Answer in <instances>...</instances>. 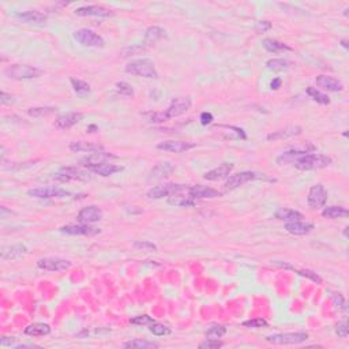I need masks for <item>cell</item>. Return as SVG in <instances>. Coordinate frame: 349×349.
Here are the masks:
<instances>
[{
  "label": "cell",
  "mask_w": 349,
  "mask_h": 349,
  "mask_svg": "<svg viewBox=\"0 0 349 349\" xmlns=\"http://www.w3.org/2000/svg\"><path fill=\"white\" fill-rule=\"evenodd\" d=\"M191 98L190 97H179L174 98L172 104L169 105L168 109H165L164 112H154V114H146L149 116V120L154 123H161V121L168 120L172 117H177L180 115L186 114L188 109L191 108Z\"/></svg>",
  "instance_id": "1"
},
{
  "label": "cell",
  "mask_w": 349,
  "mask_h": 349,
  "mask_svg": "<svg viewBox=\"0 0 349 349\" xmlns=\"http://www.w3.org/2000/svg\"><path fill=\"white\" fill-rule=\"evenodd\" d=\"M341 42H343V45L345 47V48H348V45H347V41H345V40H344V41H341Z\"/></svg>",
  "instance_id": "58"
},
{
  "label": "cell",
  "mask_w": 349,
  "mask_h": 349,
  "mask_svg": "<svg viewBox=\"0 0 349 349\" xmlns=\"http://www.w3.org/2000/svg\"><path fill=\"white\" fill-rule=\"evenodd\" d=\"M124 348H137V349H146V348H158V344L150 343V341H144V340H131L128 343L123 344Z\"/></svg>",
  "instance_id": "39"
},
{
  "label": "cell",
  "mask_w": 349,
  "mask_h": 349,
  "mask_svg": "<svg viewBox=\"0 0 349 349\" xmlns=\"http://www.w3.org/2000/svg\"><path fill=\"white\" fill-rule=\"evenodd\" d=\"M54 112L55 108H52V107H37V108H30L28 111V114L33 117H44V116H49Z\"/></svg>",
  "instance_id": "40"
},
{
  "label": "cell",
  "mask_w": 349,
  "mask_h": 349,
  "mask_svg": "<svg viewBox=\"0 0 349 349\" xmlns=\"http://www.w3.org/2000/svg\"><path fill=\"white\" fill-rule=\"evenodd\" d=\"M75 14L79 17H98V18H107L111 17L114 12L101 6H86L79 7L75 10Z\"/></svg>",
  "instance_id": "20"
},
{
  "label": "cell",
  "mask_w": 349,
  "mask_h": 349,
  "mask_svg": "<svg viewBox=\"0 0 349 349\" xmlns=\"http://www.w3.org/2000/svg\"><path fill=\"white\" fill-rule=\"evenodd\" d=\"M14 343H15V338L14 337H3L0 340L1 347H8V345H12Z\"/></svg>",
  "instance_id": "54"
},
{
  "label": "cell",
  "mask_w": 349,
  "mask_h": 349,
  "mask_svg": "<svg viewBox=\"0 0 349 349\" xmlns=\"http://www.w3.org/2000/svg\"><path fill=\"white\" fill-rule=\"evenodd\" d=\"M243 326L251 327V329H261V327H267V322L265 319H251V320L243 322Z\"/></svg>",
  "instance_id": "45"
},
{
  "label": "cell",
  "mask_w": 349,
  "mask_h": 349,
  "mask_svg": "<svg viewBox=\"0 0 349 349\" xmlns=\"http://www.w3.org/2000/svg\"><path fill=\"white\" fill-rule=\"evenodd\" d=\"M308 340L307 333L296 331V333H280L266 337V341L273 345H293V344H301Z\"/></svg>",
  "instance_id": "5"
},
{
  "label": "cell",
  "mask_w": 349,
  "mask_h": 349,
  "mask_svg": "<svg viewBox=\"0 0 349 349\" xmlns=\"http://www.w3.org/2000/svg\"><path fill=\"white\" fill-rule=\"evenodd\" d=\"M123 169L124 168H123V167H120V165L104 163V164H101V165H98V167H94V168L89 169V171H91L93 174H100V176L107 177V176H111V174H117V172H121Z\"/></svg>",
  "instance_id": "30"
},
{
  "label": "cell",
  "mask_w": 349,
  "mask_h": 349,
  "mask_svg": "<svg viewBox=\"0 0 349 349\" xmlns=\"http://www.w3.org/2000/svg\"><path fill=\"white\" fill-rule=\"evenodd\" d=\"M165 36V30L158 28V26H151L146 30L145 34V44L146 45H154L157 41H160Z\"/></svg>",
  "instance_id": "32"
},
{
  "label": "cell",
  "mask_w": 349,
  "mask_h": 349,
  "mask_svg": "<svg viewBox=\"0 0 349 349\" xmlns=\"http://www.w3.org/2000/svg\"><path fill=\"white\" fill-rule=\"evenodd\" d=\"M63 233L74 236H96L98 235L101 231L94 227H90L89 224H81V225H66L60 228Z\"/></svg>",
  "instance_id": "14"
},
{
  "label": "cell",
  "mask_w": 349,
  "mask_h": 349,
  "mask_svg": "<svg viewBox=\"0 0 349 349\" xmlns=\"http://www.w3.org/2000/svg\"><path fill=\"white\" fill-rule=\"evenodd\" d=\"M109 158H115V156L104 150L94 151V153H90V154H87V156L84 157V158H81V160H79V165H82V167L87 169H91L94 168V167H98V165L104 164L107 160H109Z\"/></svg>",
  "instance_id": "13"
},
{
  "label": "cell",
  "mask_w": 349,
  "mask_h": 349,
  "mask_svg": "<svg viewBox=\"0 0 349 349\" xmlns=\"http://www.w3.org/2000/svg\"><path fill=\"white\" fill-rule=\"evenodd\" d=\"M232 169H233V164L224 163V164H221L220 167L211 169V171H209L207 174H205L204 179H205V180H209V181L221 180V179L228 177L229 174H231V172H232Z\"/></svg>",
  "instance_id": "22"
},
{
  "label": "cell",
  "mask_w": 349,
  "mask_h": 349,
  "mask_svg": "<svg viewBox=\"0 0 349 349\" xmlns=\"http://www.w3.org/2000/svg\"><path fill=\"white\" fill-rule=\"evenodd\" d=\"M317 85L319 87L325 89L327 91H343L344 85L341 81L329 77V75H319L317 77Z\"/></svg>",
  "instance_id": "23"
},
{
  "label": "cell",
  "mask_w": 349,
  "mask_h": 349,
  "mask_svg": "<svg viewBox=\"0 0 349 349\" xmlns=\"http://www.w3.org/2000/svg\"><path fill=\"white\" fill-rule=\"evenodd\" d=\"M336 334L338 337L341 338H347L349 334V329H348V323L347 322H341L336 326Z\"/></svg>",
  "instance_id": "49"
},
{
  "label": "cell",
  "mask_w": 349,
  "mask_h": 349,
  "mask_svg": "<svg viewBox=\"0 0 349 349\" xmlns=\"http://www.w3.org/2000/svg\"><path fill=\"white\" fill-rule=\"evenodd\" d=\"M71 262L61 258H41L37 261V266L45 271H64L71 267Z\"/></svg>",
  "instance_id": "10"
},
{
  "label": "cell",
  "mask_w": 349,
  "mask_h": 349,
  "mask_svg": "<svg viewBox=\"0 0 349 349\" xmlns=\"http://www.w3.org/2000/svg\"><path fill=\"white\" fill-rule=\"evenodd\" d=\"M306 154H308V149H306V147H303V149H292V150L285 151V153H283L281 156H278L277 163L278 164L295 163L297 158L306 156Z\"/></svg>",
  "instance_id": "28"
},
{
  "label": "cell",
  "mask_w": 349,
  "mask_h": 349,
  "mask_svg": "<svg viewBox=\"0 0 349 349\" xmlns=\"http://www.w3.org/2000/svg\"><path fill=\"white\" fill-rule=\"evenodd\" d=\"M274 265H278V266H281V267H287V269H292V270H295L296 273H299L300 276H303V277H307V278H310V280H313V281H315V283H318V284H320L322 283V278L319 277L318 274L317 273H314V271H311V270H297V269H295V267H292V266H289V265H285V263H280L278 261H274L273 262Z\"/></svg>",
  "instance_id": "37"
},
{
  "label": "cell",
  "mask_w": 349,
  "mask_h": 349,
  "mask_svg": "<svg viewBox=\"0 0 349 349\" xmlns=\"http://www.w3.org/2000/svg\"><path fill=\"white\" fill-rule=\"evenodd\" d=\"M176 171V167L174 164L169 163V161H161V163L156 164L151 171L149 172V176H147V181L149 183H154V181H160L164 180L165 177H168L171 174H174Z\"/></svg>",
  "instance_id": "9"
},
{
  "label": "cell",
  "mask_w": 349,
  "mask_h": 349,
  "mask_svg": "<svg viewBox=\"0 0 349 349\" xmlns=\"http://www.w3.org/2000/svg\"><path fill=\"white\" fill-rule=\"evenodd\" d=\"M307 94L313 98L314 101H317L318 104H322V105H327V104H330V98L326 96V94H323V93H320L319 90H317V89L313 87V86H308L307 87Z\"/></svg>",
  "instance_id": "38"
},
{
  "label": "cell",
  "mask_w": 349,
  "mask_h": 349,
  "mask_svg": "<svg viewBox=\"0 0 349 349\" xmlns=\"http://www.w3.org/2000/svg\"><path fill=\"white\" fill-rule=\"evenodd\" d=\"M333 301H334L336 307L344 308V310H347V307H345V301H344V297L341 295H340V293H336V295L333 296Z\"/></svg>",
  "instance_id": "51"
},
{
  "label": "cell",
  "mask_w": 349,
  "mask_h": 349,
  "mask_svg": "<svg viewBox=\"0 0 349 349\" xmlns=\"http://www.w3.org/2000/svg\"><path fill=\"white\" fill-rule=\"evenodd\" d=\"M266 66L269 70H273V71H283V70L288 68V61L284 60V59H273V60L267 61Z\"/></svg>",
  "instance_id": "42"
},
{
  "label": "cell",
  "mask_w": 349,
  "mask_h": 349,
  "mask_svg": "<svg viewBox=\"0 0 349 349\" xmlns=\"http://www.w3.org/2000/svg\"><path fill=\"white\" fill-rule=\"evenodd\" d=\"M15 17L26 22V24H44L47 21V15L42 14L40 11H25V12H17Z\"/></svg>",
  "instance_id": "25"
},
{
  "label": "cell",
  "mask_w": 349,
  "mask_h": 349,
  "mask_svg": "<svg viewBox=\"0 0 349 349\" xmlns=\"http://www.w3.org/2000/svg\"><path fill=\"white\" fill-rule=\"evenodd\" d=\"M70 82H71L72 85V89H74V91L78 94L79 97H87L89 94H90V86H89V84H86L85 81H81V79H77V78H71L70 79Z\"/></svg>",
  "instance_id": "36"
},
{
  "label": "cell",
  "mask_w": 349,
  "mask_h": 349,
  "mask_svg": "<svg viewBox=\"0 0 349 349\" xmlns=\"http://www.w3.org/2000/svg\"><path fill=\"white\" fill-rule=\"evenodd\" d=\"M295 167L300 171H311V169H322L329 167L331 164V158L323 154H306V156L297 158L295 163Z\"/></svg>",
  "instance_id": "4"
},
{
  "label": "cell",
  "mask_w": 349,
  "mask_h": 349,
  "mask_svg": "<svg viewBox=\"0 0 349 349\" xmlns=\"http://www.w3.org/2000/svg\"><path fill=\"white\" fill-rule=\"evenodd\" d=\"M301 134V127L299 126H292L288 128H284V130H278L267 135V141H280V139L291 138L293 135H299Z\"/></svg>",
  "instance_id": "27"
},
{
  "label": "cell",
  "mask_w": 349,
  "mask_h": 349,
  "mask_svg": "<svg viewBox=\"0 0 349 349\" xmlns=\"http://www.w3.org/2000/svg\"><path fill=\"white\" fill-rule=\"evenodd\" d=\"M211 121H213V115L211 114H209V112H204V114L201 115V123H202L204 126L210 124Z\"/></svg>",
  "instance_id": "52"
},
{
  "label": "cell",
  "mask_w": 349,
  "mask_h": 349,
  "mask_svg": "<svg viewBox=\"0 0 349 349\" xmlns=\"http://www.w3.org/2000/svg\"><path fill=\"white\" fill-rule=\"evenodd\" d=\"M276 217L278 220H283V221H287V223H292V221H300L301 218H304L301 213L296 210H292V209H280L276 213Z\"/></svg>",
  "instance_id": "34"
},
{
  "label": "cell",
  "mask_w": 349,
  "mask_h": 349,
  "mask_svg": "<svg viewBox=\"0 0 349 349\" xmlns=\"http://www.w3.org/2000/svg\"><path fill=\"white\" fill-rule=\"evenodd\" d=\"M103 218V210L97 206H86L78 213V221L82 224H93Z\"/></svg>",
  "instance_id": "16"
},
{
  "label": "cell",
  "mask_w": 349,
  "mask_h": 349,
  "mask_svg": "<svg viewBox=\"0 0 349 349\" xmlns=\"http://www.w3.org/2000/svg\"><path fill=\"white\" fill-rule=\"evenodd\" d=\"M271 28V24L269 22V21H261L258 24V26H257V30L258 31H266L269 30Z\"/></svg>",
  "instance_id": "53"
},
{
  "label": "cell",
  "mask_w": 349,
  "mask_h": 349,
  "mask_svg": "<svg viewBox=\"0 0 349 349\" xmlns=\"http://www.w3.org/2000/svg\"><path fill=\"white\" fill-rule=\"evenodd\" d=\"M134 247L139 248V250H144V251H156L157 250V247L150 241H135Z\"/></svg>",
  "instance_id": "48"
},
{
  "label": "cell",
  "mask_w": 349,
  "mask_h": 349,
  "mask_svg": "<svg viewBox=\"0 0 349 349\" xmlns=\"http://www.w3.org/2000/svg\"><path fill=\"white\" fill-rule=\"evenodd\" d=\"M153 322H154V319L149 317V315H139V317H135V318L131 319L133 325H151Z\"/></svg>",
  "instance_id": "46"
},
{
  "label": "cell",
  "mask_w": 349,
  "mask_h": 349,
  "mask_svg": "<svg viewBox=\"0 0 349 349\" xmlns=\"http://www.w3.org/2000/svg\"><path fill=\"white\" fill-rule=\"evenodd\" d=\"M195 147V145L184 141H165L157 145V149L164 151H171V153H183V151L190 150Z\"/></svg>",
  "instance_id": "18"
},
{
  "label": "cell",
  "mask_w": 349,
  "mask_h": 349,
  "mask_svg": "<svg viewBox=\"0 0 349 349\" xmlns=\"http://www.w3.org/2000/svg\"><path fill=\"white\" fill-rule=\"evenodd\" d=\"M188 194L193 197L194 199H206V198H218V197H221L223 194L220 193V191H217V190H214V188H211V187H207V186H201V184H198V186H193V187H188Z\"/></svg>",
  "instance_id": "19"
},
{
  "label": "cell",
  "mask_w": 349,
  "mask_h": 349,
  "mask_svg": "<svg viewBox=\"0 0 349 349\" xmlns=\"http://www.w3.org/2000/svg\"><path fill=\"white\" fill-rule=\"evenodd\" d=\"M72 37L77 40V41L84 45V47H93V48H101L104 47V38L101 36L96 34L93 30L89 29H79V30L74 31Z\"/></svg>",
  "instance_id": "6"
},
{
  "label": "cell",
  "mask_w": 349,
  "mask_h": 349,
  "mask_svg": "<svg viewBox=\"0 0 349 349\" xmlns=\"http://www.w3.org/2000/svg\"><path fill=\"white\" fill-rule=\"evenodd\" d=\"M224 344L221 343V341H218L217 338H209V340H206V341H204V343L199 344V348L201 349H217V348H221Z\"/></svg>",
  "instance_id": "44"
},
{
  "label": "cell",
  "mask_w": 349,
  "mask_h": 349,
  "mask_svg": "<svg viewBox=\"0 0 349 349\" xmlns=\"http://www.w3.org/2000/svg\"><path fill=\"white\" fill-rule=\"evenodd\" d=\"M280 86H281V79L280 78H276L270 84L271 90H277V89H280Z\"/></svg>",
  "instance_id": "55"
},
{
  "label": "cell",
  "mask_w": 349,
  "mask_h": 349,
  "mask_svg": "<svg viewBox=\"0 0 349 349\" xmlns=\"http://www.w3.org/2000/svg\"><path fill=\"white\" fill-rule=\"evenodd\" d=\"M103 149V145L90 144V142H84V141L72 142L70 145V150L74 153H94V151H100Z\"/></svg>",
  "instance_id": "26"
},
{
  "label": "cell",
  "mask_w": 349,
  "mask_h": 349,
  "mask_svg": "<svg viewBox=\"0 0 349 349\" xmlns=\"http://www.w3.org/2000/svg\"><path fill=\"white\" fill-rule=\"evenodd\" d=\"M44 71L41 68L34 66H28V64H12L8 66L4 70V75L7 78L15 79V81H22V79H33L41 77Z\"/></svg>",
  "instance_id": "3"
},
{
  "label": "cell",
  "mask_w": 349,
  "mask_h": 349,
  "mask_svg": "<svg viewBox=\"0 0 349 349\" xmlns=\"http://www.w3.org/2000/svg\"><path fill=\"white\" fill-rule=\"evenodd\" d=\"M28 195H30L33 198L38 199H52V198H64L70 197V193L63 190L60 187L56 186H47V187H37L31 188L28 191Z\"/></svg>",
  "instance_id": "7"
},
{
  "label": "cell",
  "mask_w": 349,
  "mask_h": 349,
  "mask_svg": "<svg viewBox=\"0 0 349 349\" xmlns=\"http://www.w3.org/2000/svg\"><path fill=\"white\" fill-rule=\"evenodd\" d=\"M285 229L287 232H289L291 235L303 236L310 233L314 229V225L310 223H304V221H292V223L285 224Z\"/></svg>",
  "instance_id": "24"
},
{
  "label": "cell",
  "mask_w": 349,
  "mask_h": 349,
  "mask_svg": "<svg viewBox=\"0 0 349 349\" xmlns=\"http://www.w3.org/2000/svg\"><path fill=\"white\" fill-rule=\"evenodd\" d=\"M327 201V193L322 184H315L310 188L307 195V204L311 209H319Z\"/></svg>",
  "instance_id": "11"
},
{
  "label": "cell",
  "mask_w": 349,
  "mask_h": 349,
  "mask_svg": "<svg viewBox=\"0 0 349 349\" xmlns=\"http://www.w3.org/2000/svg\"><path fill=\"white\" fill-rule=\"evenodd\" d=\"M188 190V187L184 184H174V183H167V184H160L150 188L147 191V198L150 199H161L164 197H171L176 193L180 191H186Z\"/></svg>",
  "instance_id": "8"
},
{
  "label": "cell",
  "mask_w": 349,
  "mask_h": 349,
  "mask_svg": "<svg viewBox=\"0 0 349 349\" xmlns=\"http://www.w3.org/2000/svg\"><path fill=\"white\" fill-rule=\"evenodd\" d=\"M82 117H84V114H81V112H68V114L60 115L55 120V126L59 130H68L82 120Z\"/></svg>",
  "instance_id": "17"
},
{
  "label": "cell",
  "mask_w": 349,
  "mask_h": 349,
  "mask_svg": "<svg viewBox=\"0 0 349 349\" xmlns=\"http://www.w3.org/2000/svg\"><path fill=\"white\" fill-rule=\"evenodd\" d=\"M149 330H150L154 336H168V334H171V329H169L168 326L163 325V323H156V322L151 323Z\"/></svg>",
  "instance_id": "43"
},
{
  "label": "cell",
  "mask_w": 349,
  "mask_h": 349,
  "mask_svg": "<svg viewBox=\"0 0 349 349\" xmlns=\"http://www.w3.org/2000/svg\"><path fill=\"white\" fill-rule=\"evenodd\" d=\"M180 193H176V194H174V195H171V197H169V199H168L169 205L179 206V207H188V206L195 205V199H194L193 197L190 195V194L183 195V194H180Z\"/></svg>",
  "instance_id": "29"
},
{
  "label": "cell",
  "mask_w": 349,
  "mask_h": 349,
  "mask_svg": "<svg viewBox=\"0 0 349 349\" xmlns=\"http://www.w3.org/2000/svg\"><path fill=\"white\" fill-rule=\"evenodd\" d=\"M124 71L131 75L144 77V78H157L158 72L156 70L154 63L150 59H137L127 63Z\"/></svg>",
  "instance_id": "2"
},
{
  "label": "cell",
  "mask_w": 349,
  "mask_h": 349,
  "mask_svg": "<svg viewBox=\"0 0 349 349\" xmlns=\"http://www.w3.org/2000/svg\"><path fill=\"white\" fill-rule=\"evenodd\" d=\"M17 349H22V348H36V345H18L15 347Z\"/></svg>",
  "instance_id": "56"
},
{
  "label": "cell",
  "mask_w": 349,
  "mask_h": 349,
  "mask_svg": "<svg viewBox=\"0 0 349 349\" xmlns=\"http://www.w3.org/2000/svg\"><path fill=\"white\" fill-rule=\"evenodd\" d=\"M225 333H227V327L225 326L216 325L211 326L210 329H207L205 334L207 338H221L223 336H225Z\"/></svg>",
  "instance_id": "41"
},
{
  "label": "cell",
  "mask_w": 349,
  "mask_h": 349,
  "mask_svg": "<svg viewBox=\"0 0 349 349\" xmlns=\"http://www.w3.org/2000/svg\"><path fill=\"white\" fill-rule=\"evenodd\" d=\"M258 177L259 174H255V172H250V171L239 172V174L229 176V179L225 183V187L228 190H233V188H237V187L244 186L246 183L254 180V179H258Z\"/></svg>",
  "instance_id": "15"
},
{
  "label": "cell",
  "mask_w": 349,
  "mask_h": 349,
  "mask_svg": "<svg viewBox=\"0 0 349 349\" xmlns=\"http://www.w3.org/2000/svg\"><path fill=\"white\" fill-rule=\"evenodd\" d=\"M14 101H15V100H14V97H12L11 94H8L6 91H1V94H0V103L3 104V105H11Z\"/></svg>",
  "instance_id": "50"
},
{
  "label": "cell",
  "mask_w": 349,
  "mask_h": 349,
  "mask_svg": "<svg viewBox=\"0 0 349 349\" xmlns=\"http://www.w3.org/2000/svg\"><path fill=\"white\" fill-rule=\"evenodd\" d=\"M116 87H117V90H119L120 94H124V96H133L134 94L133 86L130 84H127V82H117Z\"/></svg>",
  "instance_id": "47"
},
{
  "label": "cell",
  "mask_w": 349,
  "mask_h": 349,
  "mask_svg": "<svg viewBox=\"0 0 349 349\" xmlns=\"http://www.w3.org/2000/svg\"><path fill=\"white\" fill-rule=\"evenodd\" d=\"M49 333H51V327L47 323H31L25 329V334L30 337L48 336Z\"/></svg>",
  "instance_id": "31"
},
{
  "label": "cell",
  "mask_w": 349,
  "mask_h": 349,
  "mask_svg": "<svg viewBox=\"0 0 349 349\" xmlns=\"http://www.w3.org/2000/svg\"><path fill=\"white\" fill-rule=\"evenodd\" d=\"M344 235H345V237L348 236V228H345L344 229Z\"/></svg>",
  "instance_id": "57"
},
{
  "label": "cell",
  "mask_w": 349,
  "mask_h": 349,
  "mask_svg": "<svg viewBox=\"0 0 349 349\" xmlns=\"http://www.w3.org/2000/svg\"><path fill=\"white\" fill-rule=\"evenodd\" d=\"M28 254V248L24 244H12L1 248V258L4 261H19Z\"/></svg>",
  "instance_id": "21"
},
{
  "label": "cell",
  "mask_w": 349,
  "mask_h": 349,
  "mask_svg": "<svg viewBox=\"0 0 349 349\" xmlns=\"http://www.w3.org/2000/svg\"><path fill=\"white\" fill-rule=\"evenodd\" d=\"M322 216L326 217V218H343V217H348L349 211L343 207V206H327L323 209L322 211Z\"/></svg>",
  "instance_id": "33"
},
{
  "label": "cell",
  "mask_w": 349,
  "mask_h": 349,
  "mask_svg": "<svg viewBox=\"0 0 349 349\" xmlns=\"http://www.w3.org/2000/svg\"><path fill=\"white\" fill-rule=\"evenodd\" d=\"M263 48L271 52V54H280L284 51H291V47H288L287 44L277 41V40H273V38H266L263 41Z\"/></svg>",
  "instance_id": "35"
},
{
  "label": "cell",
  "mask_w": 349,
  "mask_h": 349,
  "mask_svg": "<svg viewBox=\"0 0 349 349\" xmlns=\"http://www.w3.org/2000/svg\"><path fill=\"white\" fill-rule=\"evenodd\" d=\"M55 180L59 181H70V180H89L90 176L89 174H86L81 169L75 168V167H67V168H61L59 174H55L54 176Z\"/></svg>",
  "instance_id": "12"
}]
</instances>
